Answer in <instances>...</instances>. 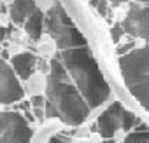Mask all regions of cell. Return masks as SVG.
<instances>
[{"label":"cell","instance_id":"cell-1","mask_svg":"<svg viewBox=\"0 0 149 143\" xmlns=\"http://www.w3.org/2000/svg\"><path fill=\"white\" fill-rule=\"evenodd\" d=\"M46 120H60L65 126L79 127L91 113V108L81 96V93L70 82L61 61L53 56L49 59V68L46 74Z\"/></svg>","mask_w":149,"mask_h":143},{"label":"cell","instance_id":"cell-2","mask_svg":"<svg viewBox=\"0 0 149 143\" xmlns=\"http://www.w3.org/2000/svg\"><path fill=\"white\" fill-rule=\"evenodd\" d=\"M65 66L70 82L81 93L91 110L104 107L111 100V87L90 47H72L54 54Z\"/></svg>","mask_w":149,"mask_h":143},{"label":"cell","instance_id":"cell-3","mask_svg":"<svg viewBox=\"0 0 149 143\" xmlns=\"http://www.w3.org/2000/svg\"><path fill=\"white\" fill-rule=\"evenodd\" d=\"M119 72L130 94L149 112V45L119 56Z\"/></svg>","mask_w":149,"mask_h":143},{"label":"cell","instance_id":"cell-4","mask_svg":"<svg viewBox=\"0 0 149 143\" xmlns=\"http://www.w3.org/2000/svg\"><path fill=\"white\" fill-rule=\"evenodd\" d=\"M6 127L0 134V143H30L33 129L21 112L6 110Z\"/></svg>","mask_w":149,"mask_h":143},{"label":"cell","instance_id":"cell-5","mask_svg":"<svg viewBox=\"0 0 149 143\" xmlns=\"http://www.w3.org/2000/svg\"><path fill=\"white\" fill-rule=\"evenodd\" d=\"M121 113H123V105L119 101L109 103L98 113L93 124V133H98L102 140H114L116 133L121 129Z\"/></svg>","mask_w":149,"mask_h":143},{"label":"cell","instance_id":"cell-6","mask_svg":"<svg viewBox=\"0 0 149 143\" xmlns=\"http://www.w3.org/2000/svg\"><path fill=\"white\" fill-rule=\"evenodd\" d=\"M121 26L125 30V35L128 33L135 38L149 42V6L132 4Z\"/></svg>","mask_w":149,"mask_h":143},{"label":"cell","instance_id":"cell-7","mask_svg":"<svg viewBox=\"0 0 149 143\" xmlns=\"http://www.w3.org/2000/svg\"><path fill=\"white\" fill-rule=\"evenodd\" d=\"M7 61H9L11 68L14 70V74L18 75V79H19L21 82H25V80L33 74V72L37 70L39 56H37L32 49H28V51H25V52H21V54H18V56L7 59Z\"/></svg>","mask_w":149,"mask_h":143},{"label":"cell","instance_id":"cell-8","mask_svg":"<svg viewBox=\"0 0 149 143\" xmlns=\"http://www.w3.org/2000/svg\"><path fill=\"white\" fill-rule=\"evenodd\" d=\"M35 2L33 0H14V2L7 7L9 19L13 26H23V23L28 19V16L35 11Z\"/></svg>","mask_w":149,"mask_h":143},{"label":"cell","instance_id":"cell-9","mask_svg":"<svg viewBox=\"0 0 149 143\" xmlns=\"http://www.w3.org/2000/svg\"><path fill=\"white\" fill-rule=\"evenodd\" d=\"M21 28H23V32L28 35V38L32 42H37L40 38V35L44 33V12L39 11V9H35L28 16V19L23 23Z\"/></svg>","mask_w":149,"mask_h":143},{"label":"cell","instance_id":"cell-10","mask_svg":"<svg viewBox=\"0 0 149 143\" xmlns=\"http://www.w3.org/2000/svg\"><path fill=\"white\" fill-rule=\"evenodd\" d=\"M23 89H25V96H28V98L44 96V91H46V74H44V72L35 70L33 74L23 82Z\"/></svg>","mask_w":149,"mask_h":143},{"label":"cell","instance_id":"cell-11","mask_svg":"<svg viewBox=\"0 0 149 143\" xmlns=\"http://www.w3.org/2000/svg\"><path fill=\"white\" fill-rule=\"evenodd\" d=\"M135 126L137 127L125 136L123 143H147L149 141V127L144 122H137Z\"/></svg>","mask_w":149,"mask_h":143},{"label":"cell","instance_id":"cell-12","mask_svg":"<svg viewBox=\"0 0 149 143\" xmlns=\"http://www.w3.org/2000/svg\"><path fill=\"white\" fill-rule=\"evenodd\" d=\"M137 122H139V119L135 117V113L130 112V110H126V108H123V113H121V129L125 133L126 131H132Z\"/></svg>","mask_w":149,"mask_h":143},{"label":"cell","instance_id":"cell-13","mask_svg":"<svg viewBox=\"0 0 149 143\" xmlns=\"http://www.w3.org/2000/svg\"><path fill=\"white\" fill-rule=\"evenodd\" d=\"M90 4H91V7L95 11H98L100 16H107V12L111 9V6H109L107 0H90Z\"/></svg>","mask_w":149,"mask_h":143},{"label":"cell","instance_id":"cell-14","mask_svg":"<svg viewBox=\"0 0 149 143\" xmlns=\"http://www.w3.org/2000/svg\"><path fill=\"white\" fill-rule=\"evenodd\" d=\"M47 143H72V138H70V136H67L63 131H56L54 134H51V136H49Z\"/></svg>","mask_w":149,"mask_h":143},{"label":"cell","instance_id":"cell-15","mask_svg":"<svg viewBox=\"0 0 149 143\" xmlns=\"http://www.w3.org/2000/svg\"><path fill=\"white\" fill-rule=\"evenodd\" d=\"M33 2H35V7L39 9V11H42L44 14L58 2V0H33Z\"/></svg>","mask_w":149,"mask_h":143},{"label":"cell","instance_id":"cell-16","mask_svg":"<svg viewBox=\"0 0 149 143\" xmlns=\"http://www.w3.org/2000/svg\"><path fill=\"white\" fill-rule=\"evenodd\" d=\"M125 35V30H123V26H121V23H116L112 28H111V37H112V40L118 44L119 40H121V37Z\"/></svg>","mask_w":149,"mask_h":143},{"label":"cell","instance_id":"cell-17","mask_svg":"<svg viewBox=\"0 0 149 143\" xmlns=\"http://www.w3.org/2000/svg\"><path fill=\"white\" fill-rule=\"evenodd\" d=\"M111 6H118V4H125V2H132V0H107Z\"/></svg>","mask_w":149,"mask_h":143},{"label":"cell","instance_id":"cell-18","mask_svg":"<svg viewBox=\"0 0 149 143\" xmlns=\"http://www.w3.org/2000/svg\"><path fill=\"white\" fill-rule=\"evenodd\" d=\"M13 2H14V0H0V4H2V7H6V9H7V7L13 4Z\"/></svg>","mask_w":149,"mask_h":143},{"label":"cell","instance_id":"cell-19","mask_svg":"<svg viewBox=\"0 0 149 143\" xmlns=\"http://www.w3.org/2000/svg\"><path fill=\"white\" fill-rule=\"evenodd\" d=\"M139 4H142V6H149V0H137Z\"/></svg>","mask_w":149,"mask_h":143},{"label":"cell","instance_id":"cell-20","mask_svg":"<svg viewBox=\"0 0 149 143\" xmlns=\"http://www.w3.org/2000/svg\"><path fill=\"white\" fill-rule=\"evenodd\" d=\"M98 143H116L114 140H102V141H98Z\"/></svg>","mask_w":149,"mask_h":143},{"label":"cell","instance_id":"cell-21","mask_svg":"<svg viewBox=\"0 0 149 143\" xmlns=\"http://www.w3.org/2000/svg\"><path fill=\"white\" fill-rule=\"evenodd\" d=\"M2 9H4V7H2V4H0V11H2Z\"/></svg>","mask_w":149,"mask_h":143},{"label":"cell","instance_id":"cell-22","mask_svg":"<svg viewBox=\"0 0 149 143\" xmlns=\"http://www.w3.org/2000/svg\"><path fill=\"white\" fill-rule=\"evenodd\" d=\"M147 143H149V141H147Z\"/></svg>","mask_w":149,"mask_h":143}]
</instances>
